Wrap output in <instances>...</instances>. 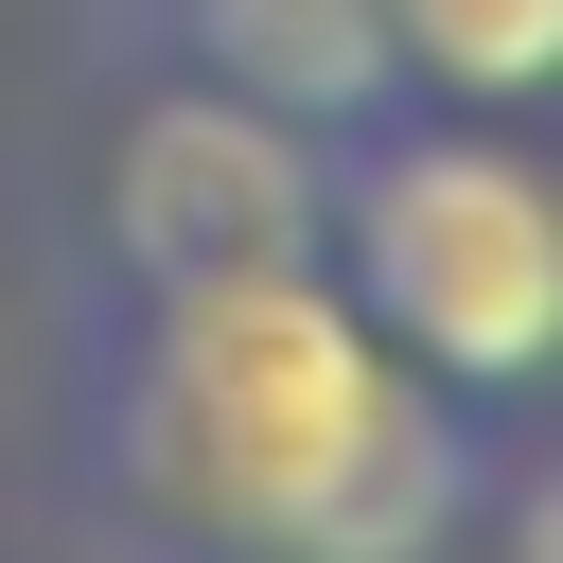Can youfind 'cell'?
Here are the masks:
<instances>
[{"instance_id": "cell-1", "label": "cell", "mask_w": 563, "mask_h": 563, "mask_svg": "<svg viewBox=\"0 0 563 563\" xmlns=\"http://www.w3.org/2000/svg\"><path fill=\"white\" fill-rule=\"evenodd\" d=\"M123 422H141V493L264 563H422L457 528V422L352 317L334 264L176 282L141 317Z\"/></svg>"}, {"instance_id": "cell-2", "label": "cell", "mask_w": 563, "mask_h": 563, "mask_svg": "<svg viewBox=\"0 0 563 563\" xmlns=\"http://www.w3.org/2000/svg\"><path fill=\"white\" fill-rule=\"evenodd\" d=\"M317 264L440 405H528L563 352V194L510 141H457V123L369 141L352 123V158L317 194Z\"/></svg>"}, {"instance_id": "cell-3", "label": "cell", "mask_w": 563, "mask_h": 563, "mask_svg": "<svg viewBox=\"0 0 563 563\" xmlns=\"http://www.w3.org/2000/svg\"><path fill=\"white\" fill-rule=\"evenodd\" d=\"M317 194H334V141L246 106V88H158L106 141V246H123L141 299L246 282V264H317Z\"/></svg>"}, {"instance_id": "cell-4", "label": "cell", "mask_w": 563, "mask_h": 563, "mask_svg": "<svg viewBox=\"0 0 563 563\" xmlns=\"http://www.w3.org/2000/svg\"><path fill=\"white\" fill-rule=\"evenodd\" d=\"M194 53H211V88H246V106L317 123V141L387 123V88H405L387 0H194Z\"/></svg>"}, {"instance_id": "cell-5", "label": "cell", "mask_w": 563, "mask_h": 563, "mask_svg": "<svg viewBox=\"0 0 563 563\" xmlns=\"http://www.w3.org/2000/svg\"><path fill=\"white\" fill-rule=\"evenodd\" d=\"M387 53L457 106H545L563 70V0H387Z\"/></svg>"}]
</instances>
